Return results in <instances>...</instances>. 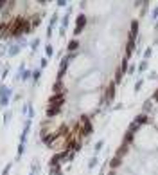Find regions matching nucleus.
I'll return each mask as SVG.
<instances>
[{
  "label": "nucleus",
  "mask_w": 158,
  "mask_h": 175,
  "mask_svg": "<svg viewBox=\"0 0 158 175\" xmlns=\"http://www.w3.org/2000/svg\"><path fill=\"white\" fill-rule=\"evenodd\" d=\"M131 146L142 155L158 153V128L151 121H136L131 128Z\"/></svg>",
  "instance_id": "nucleus-1"
},
{
  "label": "nucleus",
  "mask_w": 158,
  "mask_h": 175,
  "mask_svg": "<svg viewBox=\"0 0 158 175\" xmlns=\"http://www.w3.org/2000/svg\"><path fill=\"white\" fill-rule=\"evenodd\" d=\"M93 71V60L86 54V52H77V54H74L70 60V63H65L63 67V78L61 80H72V85H74V81L77 83L83 76Z\"/></svg>",
  "instance_id": "nucleus-2"
},
{
  "label": "nucleus",
  "mask_w": 158,
  "mask_h": 175,
  "mask_svg": "<svg viewBox=\"0 0 158 175\" xmlns=\"http://www.w3.org/2000/svg\"><path fill=\"white\" fill-rule=\"evenodd\" d=\"M104 81H106V76L102 71L99 69H93L90 72L83 76L81 80L76 83V88H77L81 94H88V92H97L104 87Z\"/></svg>",
  "instance_id": "nucleus-3"
},
{
  "label": "nucleus",
  "mask_w": 158,
  "mask_h": 175,
  "mask_svg": "<svg viewBox=\"0 0 158 175\" xmlns=\"http://www.w3.org/2000/svg\"><path fill=\"white\" fill-rule=\"evenodd\" d=\"M102 98L104 92H88V94H81L76 101V109L79 114L83 116H90L93 112H97L102 105Z\"/></svg>",
  "instance_id": "nucleus-4"
}]
</instances>
